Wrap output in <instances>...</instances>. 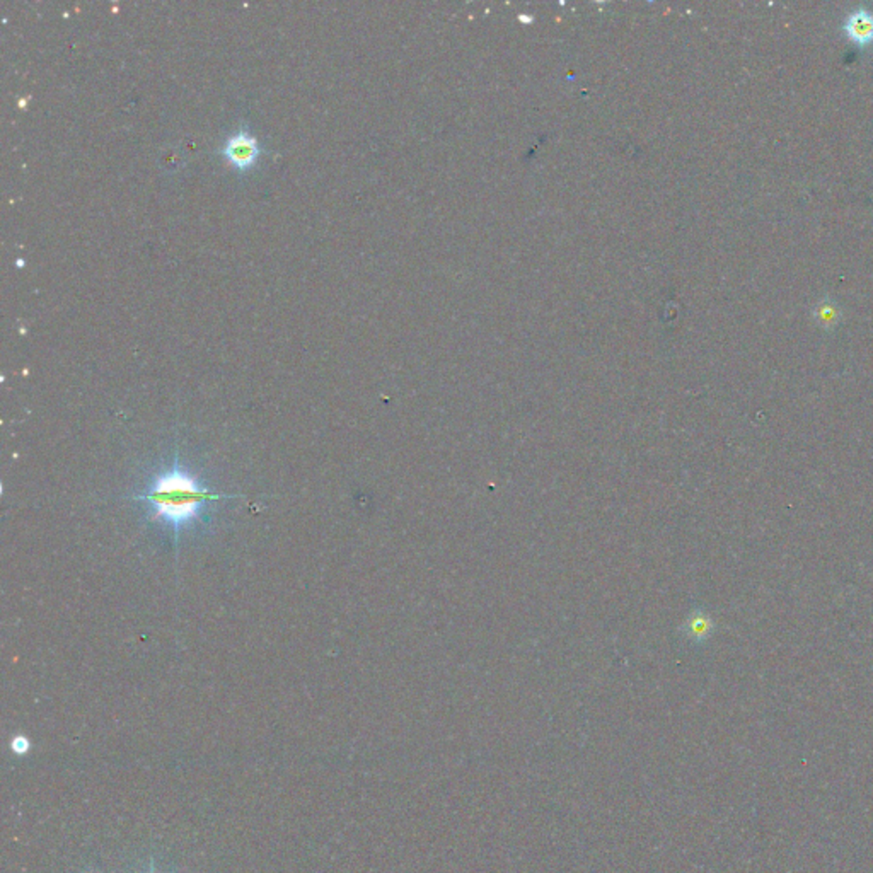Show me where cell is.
I'll return each instance as SVG.
<instances>
[{
  "instance_id": "cell-1",
  "label": "cell",
  "mask_w": 873,
  "mask_h": 873,
  "mask_svg": "<svg viewBox=\"0 0 873 873\" xmlns=\"http://www.w3.org/2000/svg\"><path fill=\"white\" fill-rule=\"evenodd\" d=\"M222 499H231V497L214 493L208 488H205L195 476L181 469L177 459L169 471L159 475L153 480V486L149 488L147 493L133 497V500L151 503L153 507L151 521L153 523L161 521L171 525L175 529L176 538L185 525L197 521L203 505Z\"/></svg>"
},
{
  "instance_id": "cell-2",
  "label": "cell",
  "mask_w": 873,
  "mask_h": 873,
  "mask_svg": "<svg viewBox=\"0 0 873 873\" xmlns=\"http://www.w3.org/2000/svg\"><path fill=\"white\" fill-rule=\"evenodd\" d=\"M222 153L227 157V161L232 166L246 169L256 161L260 153V144L256 137H253L246 130H240L227 138Z\"/></svg>"
},
{
  "instance_id": "cell-3",
  "label": "cell",
  "mask_w": 873,
  "mask_h": 873,
  "mask_svg": "<svg viewBox=\"0 0 873 873\" xmlns=\"http://www.w3.org/2000/svg\"><path fill=\"white\" fill-rule=\"evenodd\" d=\"M845 33L858 46L873 43V12L867 9H854L845 20Z\"/></svg>"
},
{
  "instance_id": "cell-4",
  "label": "cell",
  "mask_w": 873,
  "mask_h": 873,
  "mask_svg": "<svg viewBox=\"0 0 873 873\" xmlns=\"http://www.w3.org/2000/svg\"><path fill=\"white\" fill-rule=\"evenodd\" d=\"M817 318H819V321H821L822 325H828V326H830V325H834V323H836V319L839 318V312H838V309H836L834 304L826 303V304H821V307H819Z\"/></svg>"
},
{
  "instance_id": "cell-5",
  "label": "cell",
  "mask_w": 873,
  "mask_h": 873,
  "mask_svg": "<svg viewBox=\"0 0 873 873\" xmlns=\"http://www.w3.org/2000/svg\"><path fill=\"white\" fill-rule=\"evenodd\" d=\"M31 749V743L28 737L24 735H16L12 741H11V751L16 754V756H24L28 754Z\"/></svg>"
},
{
  "instance_id": "cell-6",
  "label": "cell",
  "mask_w": 873,
  "mask_h": 873,
  "mask_svg": "<svg viewBox=\"0 0 873 873\" xmlns=\"http://www.w3.org/2000/svg\"><path fill=\"white\" fill-rule=\"evenodd\" d=\"M149 873H155V872H153V863H151V872H149Z\"/></svg>"
}]
</instances>
